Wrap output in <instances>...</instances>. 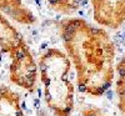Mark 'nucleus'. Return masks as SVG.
Instances as JSON below:
<instances>
[{
  "instance_id": "20e7f679",
  "label": "nucleus",
  "mask_w": 125,
  "mask_h": 116,
  "mask_svg": "<svg viewBox=\"0 0 125 116\" xmlns=\"http://www.w3.org/2000/svg\"><path fill=\"white\" fill-rule=\"evenodd\" d=\"M95 20L109 28H119L125 21V0H93Z\"/></svg>"
},
{
  "instance_id": "7ed1b4c3",
  "label": "nucleus",
  "mask_w": 125,
  "mask_h": 116,
  "mask_svg": "<svg viewBox=\"0 0 125 116\" xmlns=\"http://www.w3.org/2000/svg\"><path fill=\"white\" fill-rule=\"evenodd\" d=\"M9 79L16 86L33 91L38 80V65L26 45L11 55L9 66Z\"/></svg>"
},
{
  "instance_id": "1a4fd4ad",
  "label": "nucleus",
  "mask_w": 125,
  "mask_h": 116,
  "mask_svg": "<svg viewBox=\"0 0 125 116\" xmlns=\"http://www.w3.org/2000/svg\"><path fill=\"white\" fill-rule=\"evenodd\" d=\"M81 114H83V116H109L101 109H99L96 106H88L85 109H83Z\"/></svg>"
},
{
  "instance_id": "f257e3e1",
  "label": "nucleus",
  "mask_w": 125,
  "mask_h": 116,
  "mask_svg": "<svg viewBox=\"0 0 125 116\" xmlns=\"http://www.w3.org/2000/svg\"><path fill=\"white\" fill-rule=\"evenodd\" d=\"M62 40L76 70L79 90L91 96L105 94L115 77V50L109 35L74 19L62 24Z\"/></svg>"
},
{
  "instance_id": "6e6552de",
  "label": "nucleus",
  "mask_w": 125,
  "mask_h": 116,
  "mask_svg": "<svg viewBox=\"0 0 125 116\" xmlns=\"http://www.w3.org/2000/svg\"><path fill=\"white\" fill-rule=\"evenodd\" d=\"M115 92L118 97V107L125 116V55L116 65V82Z\"/></svg>"
},
{
  "instance_id": "39448f33",
  "label": "nucleus",
  "mask_w": 125,
  "mask_h": 116,
  "mask_svg": "<svg viewBox=\"0 0 125 116\" xmlns=\"http://www.w3.org/2000/svg\"><path fill=\"white\" fill-rule=\"evenodd\" d=\"M0 116H25L20 95L6 85H0Z\"/></svg>"
},
{
  "instance_id": "f03ea898",
  "label": "nucleus",
  "mask_w": 125,
  "mask_h": 116,
  "mask_svg": "<svg viewBox=\"0 0 125 116\" xmlns=\"http://www.w3.org/2000/svg\"><path fill=\"white\" fill-rule=\"evenodd\" d=\"M44 99L55 116H70L74 109V85L69 77L70 61L58 49H50L39 60Z\"/></svg>"
},
{
  "instance_id": "0eeeda50",
  "label": "nucleus",
  "mask_w": 125,
  "mask_h": 116,
  "mask_svg": "<svg viewBox=\"0 0 125 116\" xmlns=\"http://www.w3.org/2000/svg\"><path fill=\"white\" fill-rule=\"evenodd\" d=\"M0 8L4 9L8 14H10L20 23L30 24L34 21V16L21 5L19 0H0Z\"/></svg>"
},
{
  "instance_id": "423d86ee",
  "label": "nucleus",
  "mask_w": 125,
  "mask_h": 116,
  "mask_svg": "<svg viewBox=\"0 0 125 116\" xmlns=\"http://www.w3.org/2000/svg\"><path fill=\"white\" fill-rule=\"evenodd\" d=\"M25 44L16 31L8 24L6 20L0 15V49L3 51L10 52L13 55L15 51L23 48Z\"/></svg>"
}]
</instances>
